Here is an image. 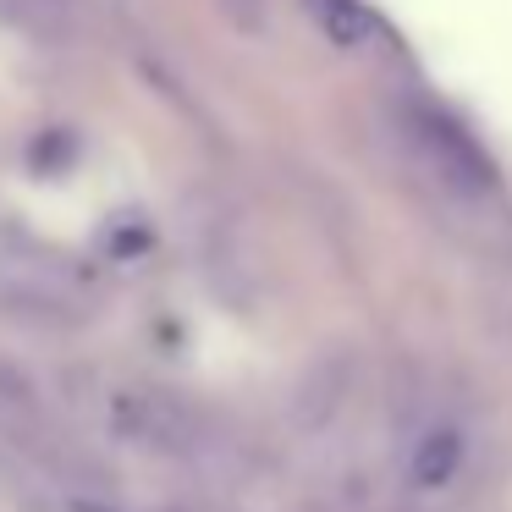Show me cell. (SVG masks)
<instances>
[{
	"instance_id": "cell-4",
	"label": "cell",
	"mask_w": 512,
	"mask_h": 512,
	"mask_svg": "<svg viewBox=\"0 0 512 512\" xmlns=\"http://www.w3.org/2000/svg\"><path fill=\"white\" fill-rule=\"evenodd\" d=\"M0 17L12 28H23L28 39H45V45H67L78 34L72 0H0Z\"/></svg>"
},
{
	"instance_id": "cell-5",
	"label": "cell",
	"mask_w": 512,
	"mask_h": 512,
	"mask_svg": "<svg viewBox=\"0 0 512 512\" xmlns=\"http://www.w3.org/2000/svg\"><path fill=\"white\" fill-rule=\"evenodd\" d=\"M0 309L17 314V320H34V325H72L83 320V309L56 287H39V281H12L0 287Z\"/></svg>"
},
{
	"instance_id": "cell-1",
	"label": "cell",
	"mask_w": 512,
	"mask_h": 512,
	"mask_svg": "<svg viewBox=\"0 0 512 512\" xmlns=\"http://www.w3.org/2000/svg\"><path fill=\"white\" fill-rule=\"evenodd\" d=\"M89 419L105 435L127 446H144L155 457H204L215 446L210 419L199 408L160 386H133V380H94L89 386Z\"/></svg>"
},
{
	"instance_id": "cell-3",
	"label": "cell",
	"mask_w": 512,
	"mask_h": 512,
	"mask_svg": "<svg viewBox=\"0 0 512 512\" xmlns=\"http://www.w3.org/2000/svg\"><path fill=\"white\" fill-rule=\"evenodd\" d=\"M463 468H468V435L457 430V424H430V430H419V441L408 446L402 474H408L413 490H446V485H457Z\"/></svg>"
},
{
	"instance_id": "cell-6",
	"label": "cell",
	"mask_w": 512,
	"mask_h": 512,
	"mask_svg": "<svg viewBox=\"0 0 512 512\" xmlns=\"http://www.w3.org/2000/svg\"><path fill=\"white\" fill-rule=\"evenodd\" d=\"M303 6H309L314 28L342 50L369 45V34H375V17L364 12V0H303Z\"/></svg>"
},
{
	"instance_id": "cell-7",
	"label": "cell",
	"mask_w": 512,
	"mask_h": 512,
	"mask_svg": "<svg viewBox=\"0 0 512 512\" xmlns=\"http://www.w3.org/2000/svg\"><path fill=\"white\" fill-rule=\"evenodd\" d=\"M221 6L237 28H248V34H259V28H265V12H270V0H221Z\"/></svg>"
},
{
	"instance_id": "cell-2",
	"label": "cell",
	"mask_w": 512,
	"mask_h": 512,
	"mask_svg": "<svg viewBox=\"0 0 512 512\" xmlns=\"http://www.w3.org/2000/svg\"><path fill=\"white\" fill-rule=\"evenodd\" d=\"M402 138H408L413 160H419L446 193H457V199H485V193L496 188L490 155L452 122V116L424 111V105L419 111H402Z\"/></svg>"
}]
</instances>
